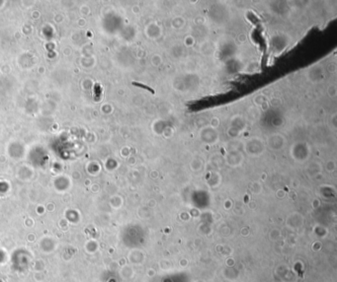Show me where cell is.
<instances>
[{"mask_svg":"<svg viewBox=\"0 0 337 282\" xmlns=\"http://www.w3.org/2000/svg\"><path fill=\"white\" fill-rule=\"evenodd\" d=\"M267 143L271 146V148H276L278 143H280V145L283 146V143H285V138L282 135H279V134H273V135H271L270 137H268Z\"/></svg>","mask_w":337,"mask_h":282,"instance_id":"obj_3","label":"cell"},{"mask_svg":"<svg viewBox=\"0 0 337 282\" xmlns=\"http://www.w3.org/2000/svg\"><path fill=\"white\" fill-rule=\"evenodd\" d=\"M328 71L330 72V73H335L336 72V63L335 62H331L328 64Z\"/></svg>","mask_w":337,"mask_h":282,"instance_id":"obj_10","label":"cell"},{"mask_svg":"<svg viewBox=\"0 0 337 282\" xmlns=\"http://www.w3.org/2000/svg\"><path fill=\"white\" fill-rule=\"evenodd\" d=\"M200 137L201 140L205 143L214 144L219 141V134L217 132V129L212 128L211 126H207L202 129L200 131Z\"/></svg>","mask_w":337,"mask_h":282,"instance_id":"obj_1","label":"cell"},{"mask_svg":"<svg viewBox=\"0 0 337 282\" xmlns=\"http://www.w3.org/2000/svg\"><path fill=\"white\" fill-rule=\"evenodd\" d=\"M327 95L330 98H332V99H334V98L336 97V95H337V88H336V86L334 84L329 85V86L327 87Z\"/></svg>","mask_w":337,"mask_h":282,"instance_id":"obj_6","label":"cell"},{"mask_svg":"<svg viewBox=\"0 0 337 282\" xmlns=\"http://www.w3.org/2000/svg\"><path fill=\"white\" fill-rule=\"evenodd\" d=\"M238 38H239V41H240V42H242V43H245V42H246V40H247V37H246V35H245V34H240V35H239V37H238Z\"/></svg>","mask_w":337,"mask_h":282,"instance_id":"obj_11","label":"cell"},{"mask_svg":"<svg viewBox=\"0 0 337 282\" xmlns=\"http://www.w3.org/2000/svg\"><path fill=\"white\" fill-rule=\"evenodd\" d=\"M151 63L152 65L155 67H158L162 64V57L161 55H159L158 53H155L151 56Z\"/></svg>","mask_w":337,"mask_h":282,"instance_id":"obj_5","label":"cell"},{"mask_svg":"<svg viewBox=\"0 0 337 282\" xmlns=\"http://www.w3.org/2000/svg\"><path fill=\"white\" fill-rule=\"evenodd\" d=\"M194 43H195V38H194L193 36H186L185 38H184V45L185 46H187V48H191V46L194 45Z\"/></svg>","mask_w":337,"mask_h":282,"instance_id":"obj_7","label":"cell"},{"mask_svg":"<svg viewBox=\"0 0 337 282\" xmlns=\"http://www.w3.org/2000/svg\"><path fill=\"white\" fill-rule=\"evenodd\" d=\"M220 125H221V120H220V118H217V116L212 118L211 120H210V126H211L212 128L217 129L220 126Z\"/></svg>","mask_w":337,"mask_h":282,"instance_id":"obj_8","label":"cell"},{"mask_svg":"<svg viewBox=\"0 0 337 282\" xmlns=\"http://www.w3.org/2000/svg\"><path fill=\"white\" fill-rule=\"evenodd\" d=\"M185 24H186L185 19L181 16H176L173 18L172 21H171V26H172L175 30H181L184 26H185Z\"/></svg>","mask_w":337,"mask_h":282,"instance_id":"obj_4","label":"cell"},{"mask_svg":"<svg viewBox=\"0 0 337 282\" xmlns=\"http://www.w3.org/2000/svg\"><path fill=\"white\" fill-rule=\"evenodd\" d=\"M266 101H267V99H266V97L265 96H263V95H258L257 97L255 98V99H254V103H255L256 104V106H262L263 104H265L266 103Z\"/></svg>","mask_w":337,"mask_h":282,"instance_id":"obj_9","label":"cell"},{"mask_svg":"<svg viewBox=\"0 0 337 282\" xmlns=\"http://www.w3.org/2000/svg\"><path fill=\"white\" fill-rule=\"evenodd\" d=\"M148 32V36L150 38H152V40H154V38H158L161 37L162 35V29L158 26L157 23H151L148 28H146V33Z\"/></svg>","mask_w":337,"mask_h":282,"instance_id":"obj_2","label":"cell"}]
</instances>
